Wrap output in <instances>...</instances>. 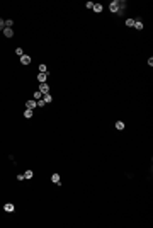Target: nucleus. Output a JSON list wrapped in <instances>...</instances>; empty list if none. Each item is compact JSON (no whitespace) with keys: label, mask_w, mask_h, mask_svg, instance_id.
<instances>
[{"label":"nucleus","mask_w":153,"mask_h":228,"mask_svg":"<svg viewBox=\"0 0 153 228\" xmlns=\"http://www.w3.org/2000/svg\"><path fill=\"white\" fill-rule=\"evenodd\" d=\"M126 26L128 27H134V19H128L126 20Z\"/></svg>","instance_id":"nucleus-17"},{"label":"nucleus","mask_w":153,"mask_h":228,"mask_svg":"<svg viewBox=\"0 0 153 228\" xmlns=\"http://www.w3.org/2000/svg\"><path fill=\"white\" fill-rule=\"evenodd\" d=\"M15 53H17L19 56H22V55H24V49H22V48H17V49H15Z\"/></svg>","instance_id":"nucleus-19"},{"label":"nucleus","mask_w":153,"mask_h":228,"mask_svg":"<svg viewBox=\"0 0 153 228\" xmlns=\"http://www.w3.org/2000/svg\"><path fill=\"white\" fill-rule=\"evenodd\" d=\"M109 10H111V12H116V14L123 12V10L119 9V0H112V2H111V5H109Z\"/></svg>","instance_id":"nucleus-1"},{"label":"nucleus","mask_w":153,"mask_h":228,"mask_svg":"<svg viewBox=\"0 0 153 228\" xmlns=\"http://www.w3.org/2000/svg\"><path fill=\"white\" fill-rule=\"evenodd\" d=\"M134 27L138 29V31H141V29H143V22H141V20H134Z\"/></svg>","instance_id":"nucleus-12"},{"label":"nucleus","mask_w":153,"mask_h":228,"mask_svg":"<svg viewBox=\"0 0 153 228\" xmlns=\"http://www.w3.org/2000/svg\"><path fill=\"white\" fill-rule=\"evenodd\" d=\"M2 32H3V34H5L7 38H12V36H14V31H12V27H5L3 31H2Z\"/></svg>","instance_id":"nucleus-7"},{"label":"nucleus","mask_w":153,"mask_h":228,"mask_svg":"<svg viewBox=\"0 0 153 228\" xmlns=\"http://www.w3.org/2000/svg\"><path fill=\"white\" fill-rule=\"evenodd\" d=\"M94 10H95L97 14H100V12H102V10H104V7H102V5H100V3H94Z\"/></svg>","instance_id":"nucleus-10"},{"label":"nucleus","mask_w":153,"mask_h":228,"mask_svg":"<svg viewBox=\"0 0 153 228\" xmlns=\"http://www.w3.org/2000/svg\"><path fill=\"white\" fill-rule=\"evenodd\" d=\"M85 5H87V9H94V2H87Z\"/></svg>","instance_id":"nucleus-22"},{"label":"nucleus","mask_w":153,"mask_h":228,"mask_svg":"<svg viewBox=\"0 0 153 228\" xmlns=\"http://www.w3.org/2000/svg\"><path fill=\"white\" fill-rule=\"evenodd\" d=\"M3 29H5V20L0 19V31H3Z\"/></svg>","instance_id":"nucleus-20"},{"label":"nucleus","mask_w":153,"mask_h":228,"mask_svg":"<svg viewBox=\"0 0 153 228\" xmlns=\"http://www.w3.org/2000/svg\"><path fill=\"white\" fill-rule=\"evenodd\" d=\"M61 179H60V175H58V174H53V175H51V182H55V184H56V186H60V184H61Z\"/></svg>","instance_id":"nucleus-9"},{"label":"nucleus","mask_w":153,"mask_h":228,"mask_svg":"<svg viewBox=\"0 0 153 228\" xmlns=\"http://www.w3.org/2000/svg\"><path fill=\"white\" fill-rule=\"evenodd\" d=\"M14 204H12V203H7V204H5V206H3V211H7V213H14Z\"/></svg>","instance_id":"nucleus-6"},{"label":"nucleus","mask_w":153,"mask_h":228,"mask_svg":"<svg viewBox=\"0 0 153 228\" xmlns=\"http://www.w3.org/2000/svg\"><path fill=\"white\" fill-rule=\"evenodd\" d=\"M20 63H22V65H29V63H31V56H29V55H22V56H20Z\"/></svg>","instance_id":"nucleus-3"},{"label":"nucleus","mask_w":153,"mask_h":228,"mask_svg":"<svg viewBox=\"0 0 153 228\" xmlns=\"http://www.w3.org/2000/svg\"><path fill=\"white\" fill-rule=\"evenodd\" d=\"M17 181H24V174H19V175H17Z\"/></svg>","instance_id":"nucleus-23"},{"label":"nucleus","mask_w":153,"mask_h":228,"mask_svg":"<svg viewBox=\"0 0 153 228\" xmlns=\"http://www.w3.org/2000/svg\"><path fill=\"white\" fill-rule=\"evenodd\" d=\"M12 26H14V20H10V19L5 20V27H12Z\"/></svg>","instance_id":"nucleus-18"},{"label":"nucleus","mask_w":153,"mask_h":228,"mask_svg":"<svg viewBox=\"0 0 153 228\" xmlns=\"http://www.w3.org/2000/svg\"><path fill=\"white\" fill-rule=\"evenodd\" d=\"M39 99H43V94H41L39 90H36V92H34V101H39Z\"/></svg>","instance_id":"nucleus-16"},{"label":"nucleus","mask_w":153,"mask_h":228,"mask_svg":"<svg viewBox=\"0 0 153 228\" xmlns=\"http://www.w3.org/2000/svg\"><path fill=\"white\" fill-rule=\"evenodd\" d=\"M116 129L123 131V129H124V123H123V121H117V123H116Z\"/></svg>","instance_id":"nucleus-13"},{"label":"nucleus","mask_w":153,"mask_h":228,"mask_svg":"<svg viewBox=\"0 0 153 228\" xmlns=\"http://www.w3.org/2000/svg\"><path fill=\"white\" fill-rule=\"evenodd\" d=\"M32 116H34V111H32V109H26V111H24V117H26V119H31Z\"/></svg>","instance_id":"nucleus-8"},{"label":"nucleus","mask_w":153,"mask_h":228,"mask_svg":"<svg viewBox=\"0 0 153 228\" xmlns=\"http://www.w3.org/2000/svg\"><path fill=\"white\" fill-rule=\"evenodd\" d=\"M36 107H38V102H36V101H27V104H26V109H32V111H34Z\"/></svg>","instance_id":"nucleus-4"},{"label":"nucleus","mask_w":153,"mask_h":228,"mask_svg":"<svg viewBox=\"0 0 153 228\" xmlns=\"http://www.w3.org/2000/svg\"><path fill=\"white\" fill-rule=\"evenodd\" d=\"M43 101H44V102L48 104V102H51V101H53V97H51L49 94H44V95H43Z\"/></svg>","instance_id":"nucleus-14"},{"label":"nucleus","mask_w":153,"mask_h":228,"mask_svg":"<svg viewBox=\"0 0 153 228\" xmlns=\"http://www.w3.org/2000/svg\"><path fill=\"white\" fill-rule=\"evenodd\" d=\"M39 92L41 94H49V85L44 82V84H39Z\"/></svg>","instance_id":"nucleus-2"},{"label":"nucleus","mask_w":153,"mask_h":228,"mask_svg":"<svg viewBox=\"0 0 153 228\" xmlns=\"http://www.w3.org/2000/svg\"><path fill=\"white\" fill-rule=\"evenodd\" d=\"M46 72H48V67L41 63V65H39V73H46Z\"/></svg>","instance_id":"nucleus-15"},{"label":"nucleus","mask_w":153,"mask_h":228,"mask_svg":"<svg viewBox=\"0 0 153 228\" xmlns=\"http://www.w3.org/2000/svg\"><path fill=\"white\" fill-rule=\"evenodd\" d=\"M46 78H48V72H46V73H38L39 84H44V82H46Z\"/></svg>","instance_id":"nucleus-5"},{"label":"nucleus","mask_w":153,"mask_h":228,"mask_svg":"<svg viewBox=\"0 0 153 228\" xmlns=\"http://www.w3.org/2000/svg\"><path fill=\"white\" fill-rule=\"evenodd\" d=\"M32 175H34V172H32V170H26V172H24V179H32Z\"/></svg>","instance_id":"nucleus-11"},{"label":"nucleus","mask_w":153,"mask_h":228,"mask_svg":"<svg viewBox=\"0 0 153 228\" xmlns=\"http://www.w3.org/2000/svg\"><path fill=\"white\" fill-rule=\"evenodd\" d=\"M36 102H38V107H43V106L46 104V102H44V101H43V99H39V101H36Z\"/></svg>","instance_id":"nucleus-21"}]
</instances>
